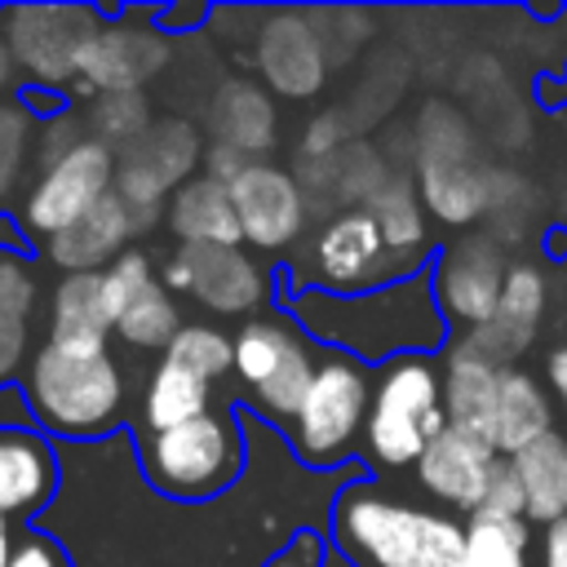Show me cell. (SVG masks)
<instances>
[{"label":"cell","instance_id":"obj_13","mask_svg":"<svg viewBox=\"0 0 567 567\" xmlns=\"http://www.w3.org/2000/svg\"><path fill=\"white\" fill-rule=\"evenodd\" d=\"M168 66V35L164 27H142L137 13L106 18L102 31L89 40L75 75L80 97H102V93H142L159 71Z\"/></svg>","mask_w":567,"mask_h":567},{"label":"cell","instance_id":"obj_31","mask_svg":"<svg viewBox=\"0 0 567 567\" xmlns=\"http://www.w3.org/2000/svg\"><path fill=\"white\" fill-rule=\"evenodd\" d=\"M177 332H182V310H177V297L159 279L115 315V337L128 350H159L164 354Z\"/></svg>","mask_w":567,"mask_h":567},{"label":"cell","instance_id":"obj_28","mask_svg":"<svg viewBox=\"0 0 567 567\" xmlns=\"http://www.w3.org/2000/svg\"><path fill=\"white\" fill-rule=\"evenodd\" d=\"M509 465L518 474L532 523L554 527L558 518H567V439L558 430H549L545 439H536L532 447L509 456Z\"/></svg>","mask_w":567,"mask_h":567},{"label":"cell","instance_id":"obj_42","mask_svg":"<svg viewBox=\"0 0 567 567\" xmlns=\"http://www.w3.org/2000/svg\"><path fill=\"white\" fill-rule=\"evenodd\" d=\"M549 385L558 390V399H563V408H567V346H558V350H549Z\"/></svg>","mask_w":567,"mask_h":567},{"label":"cell","instance_id":"obj_8","mask_svg":"<svg viewBox=\"0 0 567 567\" xmlns=\"http://www.w3.org/2000/svg\"><path fill=\"white\" fill-rule=\"evenodd\" d=\"M368 403H372V381L368 368L341 350H328L315 368V381L288 425L292 447L306 465H341L354 447V439L363 434L368 421Z\"/></svg>","mask_w":567,"mask_h":567},{"label":"cell","instance_id":"obj_3","mask_svg":"<svg viewBox=\"0 0 567 567\" xmlns=\"http://www.w3.org/2000/svg\"><path fill=\"white\" fill-rule=\"evenodd\" d=\"M332 540L354 567H456L465 523L350 483L332 501Z\"/></svg>","mask_w":567,"mask_h":567},{"label":"cell","instance_id":"obj_1","mask_svg":"<svg viewBox=\"0 0 567 567\" xmlns=\"http://www.w3.org/2000/svg\"><path fill=\"white\" fill-rule=\"evenodd\" d=\"M288 319L328 350L359 363H390L399 354H434L447 341V319L434 306L430 270L381 284L372 292L337 297L301 288L288 297Z\"/></svg>","mask_w":567,"mask_h":567},{"label":"cell","instance_id":"obj_11","mask_svg":"<svg viewBox=\"0 0 567 567\" xmlns=\"http://www.w3.org/2000/svg\"><path fill=\"white\" fill-rule=\"evenodd\" d=\"M204 133L182 115H159L137 142L115 151V195L146 221L159 217V204L195 177L204 164Z\"/></svg>","mask_w":567,"mask_h":567},{"label":"cell","instance_id":"obj_21","mask_svg":"<svg viewBox=\"0 0 567 567\" xmlns=\"http://www.w3.org/2000/svg\"><path fill=\"white\" fill-rule=\"evenodd\" d=\"M58 492V452L44 434L0 425V509L9 518H31Z\"/></svg>","mask_w":567,"mask_h":567},{"label":"cell","instance_id":"obj_6","mask_svg":"<svg viewBox=\"0 0 567 567\" xmlns=\"http://www.w3.org/2000/svg\"><path fill=\"white\" fill-rule=\"evenodd\" d=\"M230 350H235L230 372L252 399V408L279 425H292L319 368L306 332L284 315H257L239 323V332L230 337Z\"/></svg>","mask_w":567,"mask_h":567},{"label":"cell","instance_id":"obj_19","mask_svg":"<svg viewBox=\"0 0 567 567\" xmlns=\"http://www.w3.org/2000/svg\"><path fill=\"white\" fill-rule=\"evenodd\" d=\"M151 221L146 217H137L115 190L102 199V204H93L80 221H71L62 235H53V239H44V257L58 266V270H66V275H93V270H106L120 252H128V239L133 235H142Z\"/></svg>","mask_w":567,"mask_h":567},{"label":"cell","instance_id":"obj_34","mask_svg":"<svg viewBox=\"0 0 567 567\" xmlns=\"http://www.w3.org/2000/svg\"><path fill=\"white\" fill-rule=\"evenodd\" d=\"M168 359H177V363H186V368H195L199 377H208L213 385L230 372V363H235V350H230V337L221 332V328H213V323H182V332L173 337V346L164 350Z\"/></svg>","mask_w":567,"mask_h":567},{"label":"cell","instance_id":"obj_39","mask_svg":"<svg viewBox=\"0 0 567 567\" xmlns=\"http://www.w3.org/2000/svg\"><path fill=\"white\" fill-rule=\"evenodd\" d=\"M266 567H323V545L315 532H297L279 554L266 558Z\"/></svg>","mask_w":567,"mask_h":567},{"label":"cell","instance_id":"obj_5","mask_svg":"<svg viewBox=\"0 0 567 567\" xmlns=\"http://www.w3.org/2000/svg\"><path fill=\"white\" fill-rule=\"evenodd\" d=\"M244 443L230 412H204L164 434H142V470L173 501H213L239 478Z\"/></svg>","mask_w":567,"mask_h":567},{"label":"cell","instance_id":"obj_29","mask_svg":"<svg viewBox=\"0 0 567 567\" xmlns=\"http://www.w3.org/2000/svg\"><path fill=\"white\" fill-rule=\"evenodd\" d=\"M545 434H549V399L540 381L523 368H505L501 399H496V434H492L496 456H518Z\"/></svg>","mask_w":567,"mask_h":567},{"label":"cell","instance_id":"obj_18","mask_svg":"<svg viewBox=\"0 0 567 567\" xmlns=\"http://www.w3.org/2000/svg\"><path fill=\"white\" fill-rule=\"evenodd\" d=\"M496 447L483 443V439H470L461 430H443L416 461V483L443 501L447 509H461V514H478L483 509V496H487V483H492V470H496Z\"/></svg>","mask_w":567,"mask_h":567},{"label":"cell","instance_id":"obj_22","mask_svg":"<svg viewBox=\"0 0 567 567\" xmlns=\"http://www.w3.org/2000/svg\"><path fill=\"white\" fill-rule=\"evenodd\" d=\"M501 372L505 368L478 359L461 341L447 350V359H443V416H447V430H461L470 439L492 443V434H496Z\"/></svg>","mask_w":567,"mask_h":567},{"label":"cell","instance_id":"obj_23","mask_svg":"<svg viewBox=\"0 0 567 567\" xmlns=\"http://www.w3.org/2000/svg\"><path fill=\"white\" fill-rule=\"evenodd\" d=\"M164 221L177 235V244H244L230 186L208 173H195L186 186L173 190V199L164 204Z\"/></svg>","mask_w":567,"mask_h":567},{"label":"cell","instance_id":"obj_26","mask_svg":"<svg viewBox=\"0 0 567 567\" xmlns=\"http://www.w3.org/2000/svg\"><path fill=\"white\" fill-rule=\"evenodd\" d=\"M204 412H213V381L164 354L142 390V434H164Z\"/></svg>","mask_w":567,"mask_h":567},{"label":"cell","instance_id":"obj_30","mask_svg":"<svg viewBox=\"0 0 567 567\" xmlns=\"http://www.w3.org/2000/svg\"><path fill=\"white\" fill-rule=\"evenodd\" d=\"M363 208L372 213V221H377V230H381V239L390 244L394 257H408V261L421 257V248H425V204H421V190L412 186V177L390 173Z\"/></svg>","mask_w":567,"mask_h":567},{"label":"cell","instance_id":"obj_9","mask_svg":"<svg viewBox=\"0 0 567 567\" xmlns=\"http://www.w3.org/2000/svg\"><path fill=\"white\" fill-rule=\"evenodd\" d=\"M102 13L89 4H9L0 9V40L31 89H71L89 40L102 31Z\"/></svg>","mask_w":567,"mask_h":567},{"label":"cell","instance_id":"obj_24","mask_svg":"<svg viewBox=\"0 0 567 567\" xmlns=\"http://www.w3.org/2000/svg\"><path fill=\"white\" fill-rule=\"evenodd\" d=\"M505 173H478L474 159H430L421 164V204L447 226H465L496 208Z\"/></svg>","mask_w":567,"mask_h":567},{"label":"cell","instance_id":"obj_7","mask_svg":"<svg viewBox=\"0 0 567 567\" xmlns=\"http://www.w3.org/2000/svg\"><path fill=\"white\" fill-rule=\"evenodd\" d=\"M421 266H412L408 257H394L390 244L381 239L377 221L368 208H341L332 213L310 248H306V266L297 270L292 292L315 288V292H337V297H354V292H372L381 284L408 279Z\"/></svg>","mask_w":567,"mask_h":567},{"label":"cell","instance_id":"obj_35","mask_svg":"<svg viewBox=\"0 0 567 567\" xmlns=\"http://www.w3.org/2000/svg\"><path fill=\"white\" fill-rule=\"evenodd\" d=\"M35 155V115L27 102H0V204L13 195L27 159Z\"/></svg>","mask_w":567,"mask_h":567},{"label":"cell","instance_id":"obj_27","mask_svg":"<svg viewBox=\"0 0 567 567\" xmlns=\"http://www.w3.org/2000/svg\"><path fill=\"white\" fill-rule=\"evenodd\" d=\"M115 337L106 292H102V270L93 275H62L53 284L49 301V341H71V346H106Z\"/></svg>","mask_w":567,"mask_h":567},{"label":"cell","instance_id":"obj_37","mask_svg":"<svg viewBox=\"0 0 567 567\" xmlns=\"http://www.w3.org/2000/svg\"><path fill=\"white\" fill-rule=\"evenodd\" d=\"M487 518H527V501H523V487H518V474L509 465V456L496 461L492 470V483H487V496H483V509Z\"/></svg>","mask_w":567,"mask_h":567},{"label":"cell","instance_id":"obj_10","mask_svg":"<svg viewBox=\"0 0 567 567\" xmlns=\"http://www.w3.org/2000/svg\"><path fill=\"white\" fill-rule=\"evenodd\" d=\"M159 284L177 297H190L195 306H204L208 315H226V319H257V310L270 301V279L257 266V257L248 248H230V244H177L164 266H159Z\"/></svg>","mask_w":567,"mask_h":567},{"label":"cell","instance_id":"obj_2","mask_svg":"<svg viewBox=\"0 0 567 567\" xmlns=\"http://www.w3.org/2000/svg\"><path fill=\"white\" fill-rule=\"evenodd\" d=\"M22 399L44 434L102 439L124 421L128 385L111 346H71L44 337L22 372Z\"/></svg>","mask_w":567,"mask_h":567},{"label":"cell","instance_id":"obj_32","mask_svg":"<svg viewBox=\"0 0 567 567\" xmlns=\"http://www.w3.org/2000/svg\"><path fill=\"white\" fill-rule=\"evenodd\" d=\"M456 567H527V518H487L465 523V545Z\"/></svg>","mask_w":567,"mask_h":567},{"label":"cell","instance_id":"obj_40","mask_svg":"<svg viewBox=\"0 0 567 567\" xmlns=\"http://www.w3.org/2000/svg\"><path fill=\"white\" fill-rule=\"evenodd\" d=\"M248 164H252L248 155H239L235 146H221V142H208V151H204V173L217 177V182H226V186H230Z\"/></svg>","mask_w":567,"mask_h":567},{"label":"cell","instance_id":"obj_20","mask_svg":"<svg viewBox=\"0 0 567 567\" xmlns=\"http://www.w3.org/2000/svg\"><path fill=\"white\" fill-rule=\"evenodd\" d=\"M40 301V270L27 244H0V385L31 363V328Z\"/></svg>","mask_w":567,"mask_h":567},{"label":"cell","instance_id":"obj_15","mask_svg":"<svg viewBox=\"0 0 567 567\" xmlns=\"http://www.w3.org/2000/svg\"><path fill=\"white\" fill-rule=\"evenodd\" d=\"M230 204H235V217H239V235L248 248H261V252H284L301 239L306 230V190L301 182L279 168V164H266V159H252L235 182H230Z\"/></svg>","mask_w":567,"mask_h":567},{"label":"cell","instance_id":"obj_4","mask_svg":"<svg viewBox=\"0 0 567 567\" xmlns=\"http://www.w3.org/2000/svg\"><path fill=\"white\" fill-rule=\"evenodd\" d=\"M447 430L443 416V372L434 354H399L372 381V403L363 421L368 461L381 470L416 465L421 452Z\"/></svg>","mask_w":567,"mask_h":567},{"label":"cell","instance_id":"obj_17","mask_svg":"<svg viewBox=\"0 0 567 567\" xmlns=\"http://www.w3.org/2000/svg\"><path fill=\"white\" fill-rule=\"evenodd\" d=\"M545 301H549V288H545L540 266L536 261H509V275H505V288H501L492 319L470 328L461 337V346L474 350L478 359L496 363V368H514V359L527 354V346L540 332Z\"/></svg>","mask_w":567,"mask_h":567},{"label":"cell","instance_id":"obj_38","mask_svg":"<svg viewBox=\"0 0 567 567\" xmlns=\"http://www.w3.org/2000/svg\"><path fill=\"white\" fill-rule=\"evenodd\" d=\"M9 567H71V563H66V554H62L49 536H40V532H22Z\"/></svg>","mask_w":567,"mask_h":567},{"label":"cell","instance_id":"obj_14","mask_svg":"<svg viewBox=\"0 0 567 567\" xmlns=\"http://www.w3.org/2000/svg\"><path fill=\"white\" fill-rule=\"evenodd\" d=\"M509 261L505 248L492 235H465L452 248H443L430 266V288H434V306L447 323H461L465 332L487 323L501 288H505Z\"/></svg>","mask_w":567,"mask_h":567},{"label":"cell","instance_id":"obj_41","mask_svg":"<svg viewBox=\"0 0 567 567\" xmlns=\"http://www.w3.org/2000/svg\"><path fill=\"white\" fill-rule=\"evenodd\" d=\"M545 567H567V518L545 532Z\"/></svg>","mask_w":567,"mask_h":567},{"label":"cell","instance_id":"obj_33","mask_svg":"<svg viewBox=\"0 0 567 567\" xmlns=\"http://www.w3.org/2000/svg\"><path fill=\"white\" fill-rule=\"evenodd\" d=\"M80 120H84V133L106 151H124L155 124L146 93H102L80 111Z\"/></svg>","mask_w":567,"mask_h":567},{"label":"cell","instance_id":"obj_36","mask_svg":"<svg viewBox=\"0 0 567 567\" xmlns=\"http://www.w3.org/2000/svg\"><path fill=\"white\" fill-rule=\"evenodd\" d=\"M159 275H155V261L142 252V248H128V252H120L106 270H102V292H106V310H111V323H115V315L133 301V297H142L151 284H155Z\"/></svg>","mask_w":567,"mask_h":567},{"label":"cell","instance_id":"obj_16","mask_svg":"<svg viewBox=\"0 0 567 567\" xmlns=\"http://www.w3.org/2000/svg\"><path fill=\"white\" fill-rule=\"evenodd\" d=\"M252 66L279 97H315L328 80V53L301 9H270L252 35Z\"/></svg>","mask_w":567,"mask_h":567},{"label":"cell","instance_id":"obj_45","mask_svg":"<svg viewBox=\"0 0 567 567\" xmlns=\"http://www.w3.org/2000/svg\"><path fill=\"white\" fill-rule=\"evenodd\" d=\"M0 244H27V239H9V235H4V221H0Z\"/></svg>","mask_w":567,"mask_h":567},{"label":"cell","instance_id":"obj_43","mask_svg":"<svg viewBox=\"0 0 567 567\" xmlns=\"http://www.w3.org/2000/svg\"><path fill=\"white\" fill-rule=\"evenodd\" d=\"M9 523H13V518L0 509V567H9V563H13V549H18V536H13Z\"/></svg>","mask_w":567,"mask_h":567},{"label":"cell","instance_id":"obj_12","mask_svg":"<svg viewBox=\"0 0 567 567\" xmlns=\"http://www.w3.org/2000/svg\"><path fill=\"white\" fill-rule=\"evenodd\" d=\"M115 190V151L84 137L71 155H62L53 168L35 173L31 195L22 199V230L53 239L71 221H80L93 204H102Z\"/></svg>","mask_w":567,"mask_h":567},{"label":"cell","instance_id":"obj_25","mask_svg":"<svg viewBox=\"0 0 567 567\" xmlns=\"http://www.w3.org/2000/svg\"><path fill=\"white\" fill-rule=\"evenodd\" d=\"M208 133L221 146H235L239 155H257L275 146V102L252 80H221L208 102Z\"/></svg>","mask_w":567,"mask_h":567},{"label":"cell","instance_id":"obj_44","mask_svg":"<svg viewBox=\"0 0 567 567\" xmlns=\"http://www.w3.org/2000/svg\"><path fill=\"white\" fill-rule=\"evenodd\" d=\"M13 80H18V62H13V53H9V44L0 40V97L13 89Z\"/></svg>","mask_w":567,"mask_h":567}]
</instances>
